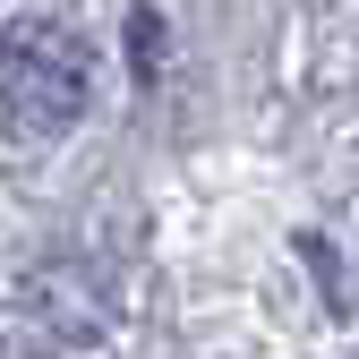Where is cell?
Returning a JSON list of instances; mask_svg holds the SVG:
<instances>
[{
  "label": "cell",
  "instance_id": "obj_1",
  "mask_svg": "<svg viewBox=\"0 0 359 359\" xmlns=\"http://www.w3.org/2000/svg\"><path fill=\"white\" fill-rule=\"evenodd\" d=\"M0 111L26 137H60L86 111V43L52 18H18L0 34Z\"/></svg>",
  "mask_w": 359,
  "mask_h": 359
},
{
  "label": "cell",
  "instance_id": "obj_2",
  "mask_svg": "<svg viewBox=\"0 0 359 359\" xmlns=\"http://www.w3.org/2000/svg\"><path fill=\"white\" fill-rule=\"evenodd\" d=\"M128 52H137V77H154V60H163V18L154 9L128 18Z\"/></svg>",
  "mask_w": 359,
  "mask_h": 359
}]
</instances>
